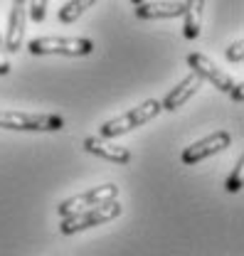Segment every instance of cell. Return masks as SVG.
Segmentation results:
<instances>
[{
  "label": "cell",
  "instance_id": "277c9868",
  "mask_svg": "<svg viewBox=\"0 0 244 256\" xmlns=\"http://www.w3.org/2000/svg\"><path fill=\"white\" fill-rule=\"evenodd\" d=\"M35 57L40 54H64V57H87L94 52L89 37H35L28 44Z\"/></svg>",
  "mask_w": 244,
  "mask_h": 256
},
{
  "label": "cell",
  "instance_id": "e0dca14e",
  "mask_svg": "<svg viewBox=\"0 0 244 256\" xmlns=\"http://www.w3.org/2000/svg\"><path fill=\"white\" fill-rule=\"evenodd\" d=\"M10 74V60H8V52H5V42H3V34H0V76Z\"/></svg>",
  "mask_w": 244,
  "mask_h": 256
},
{
  "label": "cell",
  "instance_id": "d6986e66",
  "mask_svg": "<svg viewBox=\"0 0 244 256\" xmlns=\"http://www.w3.org/2000/svg\"><path fill=\"white\" fill-rule=\"evenodd\" d=\"M131 2H133V5H141V2H146V0H131Z\"/></svg>",
  "mask_w": 244,
  "mask_h": 256
},
{
  "label": "cell",
  "instance_id": "52a82bcc",
  "mask_svg": "<svg viewBox=\"0 0 244 256\" xmlns=\"http://www.w3.org/2000/svg\"><path fill=\"white\" fill-rule=\"evenodd\" d=\"M229 143H232V136L227 133V130H214L210 136H205V138H200L197 143H192V146H187L183 150V165H195V162H200V160L210 158V156H217L219 150H224V148H229Z\"/></svg>",
  "mask_w": 244,
  "mask_h": 256
},
{
  "label": "cell",
  "instance_id": "2e32d148",
  "mask_svg": "<svg viewBox=\"0 0 244 256\" xmlns=\"http://www.w3.org/2000/svg\"><path fill=\"white\" fill-rule=\"evenodd\" d=\"M242 50H244V40L239 37L237 42H232V44H229V50H227V60H229V62H234V64H239L244 60Z\"/></svg>",
  "mask_w": 244,
  "mask_h": 256
},
{
  "label": "cell",
  "instance_id": "4fadbf2b",
  "mask_svg": "<svg viewBox=\"0 0 244 256\" xmlns=\"http://www.w3.org/2000/svg\"><path fill=\"white\" fill-rule=\"evenodd\" d=\"M96 0H69L62 10H57V20H60L62 25H69V22H74L84 10H89Z\"/></svg>",
  "mask_w": 244,
  "mask_h": 256
},
{
  "label": "cell",
  "instance_id": "8992f818",
  "mask_svg": "<svg viewBox=\"0 0 244 256\" xmlns=\"http://www.w3.org/2000/svg\"><path fill=\"white\" fill-rule=\"evenodd\" d=\"M116 197H119V188L114 182H106V185H99V188H92V190H87V192H79V194L60 202L57 214H60V220H64V217H72V214H77L82 210H92L96 204L109 202V200H116Z\"/></svg>",
  "mask_w": 244,
  "mask_h": 256
},
{
  "label": "cell",
  "instance_id": "ac0fdd59",
  "mask_svg": "<svg viewBox=\"0 0 244 256\" xmlns=\"http://www.w3.org/2000/svg\"><path fill=\"white\" fill-rule=\"evenodd\" d=\"M28 0H13V5H25Z\"/></svg>",
  "mask_w": 244,
  "mask_h": 256
},
{
  "label": "cell",
  "instance_id": "9c48e42d",
  "mask_svg": "<svg viewBox=\"0 0 244 256\" xmlns=\"http://www.w3.org/2000/svg\"><path fill=\"white\" fill-rule=\"evenodd\" d=\"M84 150L92 153V156H99V158L109 160V162H116V165H126V162H131V158H133L128 148L116 146V143H111L109 138H99V136L84 138Z\"/></svg>",
  "mask_w": 244,
  "mask_h": 256
},
{
  "label": "cell",
  "instance_id": "5bb4252c",
  "mask_svg": "<svg viewBox=\"0 0 244 256\" xmlns=\"http://www.w3.org/2000/svg\"><path fill=\"white\" fill-rule=\"evenodd\" d=\"M242 175H244V158L237 160V165H234V170L229 172V178H227V192H239L242 190Z\"/></svg>",
  "mask_w": 244,
  "mask_h": 256
},
{
  "label": "cell",
  "instance_id": "7c38bea8",
  "mask_svg": "<svg viewBox=\"0 0 244 256\" xmlns=\"http://www.w3.org/2000/svg\"><path fill=\"white\" fill-rule=\"evenodd\" d=\"M205 0H185L183 2V34L187 40H197L202 28Z\"/></svg>",
  "mask_w": 244,
  "mask_h": 256
},
{
  "label": "cell",
  "instance_id": "7a4b0ae2",
  "mask_svg": "<svg viewBox=\"0 0 244 256\" xmlns=\"http://www.w3.org/2000/svg\"><path fill=\"white\" fill-rule=\"evenodd\" d=\"M123 207L119 200H109V202H101L92 210H82L72 217H64L60 222V232L64 236H72L77 232H84V229H92V226H99V224H106L116 217H121Z\"/></svg>",
  "mask_w": 244,
  "mask_h": 256
},
{
  "label": "cell",
  "instance_id": "3957f363",
  "mask_svg": "<svg viewBox=\"0 0 244 256\" xmlns=\"http://www.w3.org/2000/svg\"><path fill=\"white\" fill-rule=\"evenodd\" d=\"M187 64H190V69L205 82H210L212 86H217L219 92H227V94L232 96L237 104H242V98H244V86H242V82H232V76L229 74H224L217 64L210 60V57H205V54H200V52H190L187 54Z\"/></svg>",
  "mask_w": 244,
  "mask_h": 256
},
{
  "label": "cell",
  "instance_id": "5b68a950",
  "mask_svg": "<svg viewBox=\"0 0 244 256\" xmlns=\"http://www.w3.org/2000/svg\"><path fill=\"white\" fill-rule=\"evenodd\" d=\"M0 128L8 130H62L64 118L57 114H30V111H3Z\"/></svg>",
  "mask_w": 244,
  "mask_h": 256
},
{
  "label": "cell",
  "instance_id": "6da1fadb",
  "mask_svg": "<svg viewBox=\"0 0 244 256\" xmlns=\"http://www.w3.org/2000/svg\"><path fill=\"white\" fill-rule=\"evenodd\" d=\"M160 111H163V106H160L158 98H146V101L138 104L136 108H128L126 114L111 118V121H106L104 126L99 128V138H109V140H111V138H119L123 133H128V130H133V128L153 121Z\"/></svg>",
  "mask_w": 244,
  "mask_h": 256
},
{
  "label": "cell",
  "instance_id": "9a60e30c",
  "mask_svg": "<svg viewBox=\"0 0 244 256\" xmlns=\"http://www.w3.org/2000/svg\"><path fill=\"white\" fill-rule=\"evenodd\" d=\"M47 2L50 0H30V18L35 22H45V18H47Z\"/></svg>",
  "mask_w": 244,
  "mask_h": 256
},
{
  "label": "cell",
  "instance_id": "8fae6325",
  "mask_svg": "<svg viewBox=\"0 0 244 256\" xmlns=\"http://www.w3.org/2000/svg\"><path fill=\"white\" fill-rule=\"evenodd\" d=\"M183 15V2L180 0H151L136 5V18L141 20H155V18H178Z\"/></svg>",
  "mask_w": 244,
  "mask_h": 256
},
{
  "label": "cell",
  "instance_id": "ba28073f",
  "mask_svg": "<svg viewBox=\"0 0 244 256\" xmlns=\"http://www.w3.org/2000/svg\"><path fill=\"white\" fill-rule=\"evenodd\" d=\"M202 89V79L195 74V72H190L185 79H180L170 92H168V96L160 101V106H163V111H178L180 106H185L192 96L197 94Z\"/></svg>",
  "mask_w": 244,
  "mask_h": 256
},
{
  "label": "cell",
  "instance_id": "30bf717a",
  "mask_svg": "<svg viewBox=\"0 0 244 256\" xmlns=\"http://www.w3.org/2000/svg\"><path fill=\"white\" fill-rule=\"evenodd\" d=\"M25 18H28L25 5H13L10 18H8V32H5V37H3L5 52H20L23 37H25Z\"/></svg>",
  "mask_w": 244,
  "mask_h": 256
}]
</instances>
